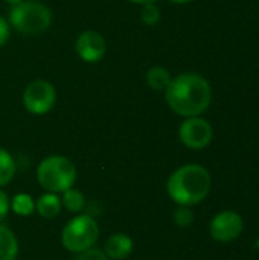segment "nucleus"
Wrapping results in <instances>:
<instances>
[{
    "label": "nucleus",
    "instance_id": "1",
    "mask_svg": "<svg viewBox=\"0 0 259 260\" xmlns=\"http://www.w3.org/2000/svg\"><path fill=\"white\" fill-rule=\"evenodd\" d=\"M168 107L182 117L203 114L212 101V88L202 75L182 73L171 79L165 90Z\"/></svg>",
    "mask_w": 259,
    "mask_h": 260
},
{
    "label": "nucleus",
    "instance_id": "2",
    "mask_svg": "<svg viewBox=\"0 0 259 260\" xmlns=\"http://www.w3.org/2000/svg\"><path fill=\"white\" fill-rule=\"evenodd\" d=\"M212 178L206 168L200 165H185L174 171L166 183L169 198L179 206L192 207L202 203L211 192Z\"/></svg>",
    "mask_w": 259,
    "mask_h": 260
},
{
    "label": "nucleus",
    "instance_id": "3",
    "mask_svg": "<svg viewBox=\"0 0 259 260\" xmlns=\"http://www.w3.org/2000/svg\"><path fill=\"white\" fill-rule=\"evenodd\" d=\"M37 181L46 192L63 193L73 187L76 181V168L67 157L49 155L43 158L37 168Z\"/></svg>",
    "mask_w": 259,
    "mask_h": 260
},
{
    "label": "nucleus",
    "instance_id": "4",
    "mask_svg": "<svg viewBox=\"0 0 259 260\" xmlns=\"http://www.w3.org/2000/svg\"><path fill=\"white\" fill-rule=\"evenodd\" d=\"M52 24V11L41 2L23 0L9 11V26L26 35H37Z\"/></svg>",
    "mask_w": 259,
    "mask_h": 260
},
{
    "label": "nucleus",
    "instance_id": "5",
    "mask_svg": "<svg viewBox=\"0 0 259 260\" xmlns=\"http://www.w3.org/2000/svg\"><path fill=\"white\" fill-rule=\"evenodd\" d=\"M99 225L92 215H78L72 218L61 232V244L70 253H81L96 244Z\"/></svg>",
    "mask_w": 259,
    "mask_h": 260
},
{
    "label": "nucleus",
    "instance_id": "6",
    "mask_svg": "<svg viewBox=\"0 0 259 260\" xmlns=\"http://www.w3.org/2000/svg\"><path fill=\"white\" fill-rule=\"evenodd\" d=\"M56 101L55 87L44 79H35L29 82L23 91L24 108L35 116H43L49 113Z\"/></svg>",
    "mask_w": 259,
    "mask_h": 260
},
{
    "label": "nucleus",
    "instance_id": "7",
    "mask_svg": "<svg viewBox=\"0 0 259 260\" xmlns=\"http://www.w3.org/2000/svg\"><path fill=\"white\" fill-rule=\"evenodd\" d=\"M180 142L189 149H203L209 146L214 137V129L211 123L200 116L186 117L179 128Z\"/></svg>",
    "mask_w": 259,
    "mask_h": 260
},
{
    "label": "nucleus",
    "instance_id": "8",
    "mask_svg": "<svg viewBox=\"0 0 259 260\" xmlns=\"http://www.w3.org/2000/svg\"><path fill=\"white\" fill-rule=\"evenodd\" d=\"M243 218L234 210H223L211 222V236L218 242H234L243 233Z\"/></svg>",
    "mask_w": 259,
    "mask_h": 260
},
{
    "label": "nucleus",
    "instance_id": "9",
    "mask_svg": "<svg viewBox=\"0 0 259 260\" xmlns=\"http://www.w3.org/2000/svg\"><path fill=\"white\" fill-rule=\"evenodd\" d=\"M78 56L85 62H98L107 52L105 38L96 30H84L79 34L75 43Z\"/></svg>",
    "mask_w": 259,
    "mask_h": 260
},
{
    "label": "nucleus",
    "instance_id": "10",
    "mask_svg": "<svg viewBox=\"0 0 259 260\" xmlns=\"http://www.w3.org/2000/svg\"><path fill=\"white\" fill-rule=\"evenodd\" d=\"M133 247H134L133 239L128 235L116 233L107 239L104 245V253L107 254L108 259L124 260L133 253Z\"/></svg>",
    "mask_w": 259,
    "mask_h": 260
},
{
    "label": "nucleus",
    "instance_id": "11",
    "mask_svg": "<svg viewBox=\"0 0 259 260\" xmlns=\"http://www.w3.org/2000/svg\"><path fill=\"white\" fill-rule=\"evenodd\" d=\"M61 198L56 193L46 192L43 193L37 201H35V210L38 215L44 219H53L60 215L61 212Z\"/></svg>",
    "mask_w": 259,
    "mask_h": 260
},
{
    "label": "nucleus",
    "instance_id": "12",
    "mask_svg": "<svg viewBox=\"0 0 259 260\" xmlns=\"http://www.w3.org/2000/svg\"><path fill=\"white\" fill-rule=\"evenodd\" d=\"M18 256V241L11 229L0 224V260H15Z\"/></svg>",
    "mask_w": 259,
    "mask_h": 260
},
{
    "label": "nucleus",
    "instance_id": "13",
    "mask_svg": "<svg viewBox=\"0 0 259 260\" xmlns=\"http://www.w3.org/2000/svg\"><path fill=\"white\" fill-rule=\"evenodd\" d=\"M171 75L168 72V69L162 67V66H156L151 67L147 72V84L148 87H151L153 90H166V87L171 82Z\"/></svg>",
    "mask_w": 259,
    "mask_h": 260
},
{
    "label": "nucleus",
    "instance_id": "14",
    "mask_svg": "<svg viewBox=\"0 0 259 260\" xmlns=\"http://www.w3.org/2000/svg\"><path fill=\"white\" fill-rule=\"evenodd\" d=\"M61 204L70 213H81L85 209V197H84L82 192L70 187V189L63 192Z\"/></svg>",
    "mask_w": 259,
    "mask_h": 260
},
{
    "label": "nucleus",
    "instance_id": "15",
    "mask_svg": "<svg viewBox=\"0 0 259 260\" xmlns=\"http://www.w3.org/2000/svg\"><path fill=\"white\" fill-rule=\"evenodd\" d=\"M14 175H15V161L6 149L0 148V187L9 184Z\"/></svg>",
    "mask_w": 259,
    "mask_h": 260
},
{
    "label": "nucleus",
    "instance_id": "16",
    "mask_svg": "<svg viewBox=\"0 0 259 260\" xmlns=\"http://www.w3.org/2000/svg\"><path fill=\"white\" fill-rule=\"evenodd\" d=\"M11 209L17 216H31L35 212V201L27 193H17L11 200Z\"/></svg>",
    "mask_w": 259,
    "mask_h": 260
},
{
    "label": "nucleus",
    "instance_id": "17",
    "mask_svg": "<svg viewBox=\"0 0 259 260\" xmlns=\"http://www.w3.org/2000/svg\"><path fill=\"white\" fill-rule=\"evenodd\" d=\"M140 20L143 21V24L147 26H156L160 20V9L159 6L154 3H147L142 5V11H140Z\"/></svg>",
    "mask_w": 259,
    "mask_h": 260
},
{
    "label": "nucleus",
    "instance_id": "18",
    "mask_svg": "<svg viewBox=\"0 0 259 260\" xmlns=\"http://www.w3.org/2000/svg\"><path fill=\"white\" fill-rule=\"evenodd\" d=\"M172 219L177 227L180 229H188L194 222V212L188 206H179L172 215Z\"/></svg>",
    "mask_w": 259,
    "mask_h": 260
},
{
    "label": "nucleus",
    "instance_id": "19",
    "mask_svg": "<svg viewBox=\"0 0 259 260\" xmlns=\"http://www.w3.org/2000/svg\"><path fill=\"white\" fill-rule=\"evenodd\" d=\"M76 260H108V257L104 253V250L96 248V247H90L89 250H84V251L78 253Z\"/></svg>",
    "mask_w": 259,
    "mask_h": 260
},
{
    "label": "nucleus",
    "instance_id": "20",
    "mask_svg": "<svg viewBox=\"0 0 259 260\" xmlns=\"http://www.w3.org/2000/svg\"><path fill=\"white\" fill-rule=\"evenodd\" d=\"M11 210V200L8 198V195L0 189V221L6 218L8 212Z\"/></svg>",
    "mask_w": 259,
    "mask_h": 260
},
{
    "label": "nucleus",
    "instance_id": "21",
    "mask_svg": "<svg viewBox=\"0 0 259 260\" xmlns=\"http://www.w3.org/2000/svg\"><path fill=\"white\" fill-rule=\"evenodd\" d=\"M9 34H11V26L9 23L0 15V47L8 41L9 38Z\"/></svg>",
    "mask_w": 259,
    "mask_h": 260
},
{
    "label": "nucleus",
    "instance_id": "22",
    "mask_svg": "<svg viewBox=\"0 0 259 260\" xmlns=\"http://www.w3.org/2000/svg\"><path fill=\"white\" fill-rule=\"evenodd\" d=\"M131 3H136V5H147V3H154L156 0H128Z\"/></svg>",
    "mask_w": 259,
    "mask_h": 260
},
{
    "label": "nucleus",
    "instance_id": "23",
    "mask_svg": "<svg viewBox=\"0 0 259 260\" xmlns=\"http://www.w3.org/2000/svg\"><path fill=\"white\" fill-rule=\"evenodd\" d=\"M171 3H176V5H185V3H189L192 0H169Z\"/></svg>",
    "mask_w": 259,
    "mask_h": 260
},
{
    "label": "nucleus",
    "instance_id": "24",
    "mask_svg": "<svg viewBox=\"0 0 259 260\" xmlns=\"http://www.w3.org/2000/svg\"><path fill=\"white\" fill-rule=\"evenodd\" d=\"M6 3H9L11 6H14V5H18V3H21L23 0H5Z\"/></svg>",
    "mask_w": 259,
    "mask_h": 260
},
{
    "label": "nucleus",
    "instance_id": "25",
    "mask_svg": "<svg viewBox=\"0 0 259 260\" xmlns=\"http://www.w3.org/2000/svg\"><path fill=\"white\" fill-rule=\"evenodd\" d=\"M258 247H259V242H258Z\"/></svg>",
    "mask_w": 259,
    "mask_h": 260
}]
</instances>
